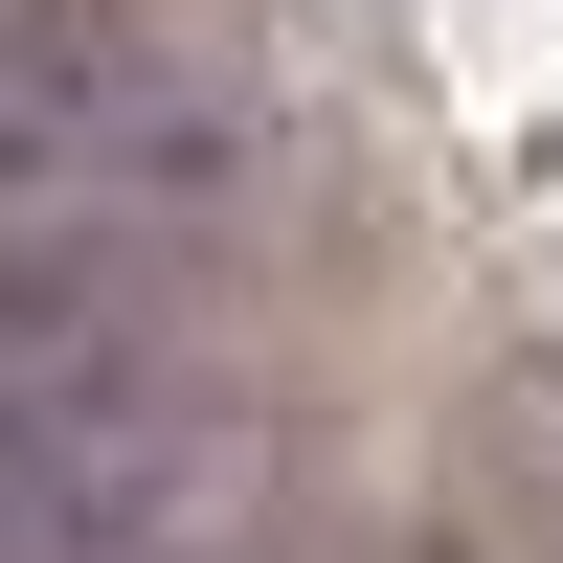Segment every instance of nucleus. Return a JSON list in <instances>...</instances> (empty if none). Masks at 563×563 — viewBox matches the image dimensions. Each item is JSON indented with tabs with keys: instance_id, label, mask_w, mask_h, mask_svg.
Returning a JSON list of instances; mask_svg holds the SVG:
<instances>
[{
	"instance_id": "nucleus-1",
	"label": "nucleus",
	"mask_w": 563,
	"mask_h": 563,
	"mask_svg": "<svg viewBox=\"0 0 563 563\" xmlns=\"http://www.w3.org/2000/svg\"><path fill=\"white\" fill-rule=\"evenodd\" d=\"M225 496V361L113 225H0V563H158Z\"/></svg>"
}]
</instances>
